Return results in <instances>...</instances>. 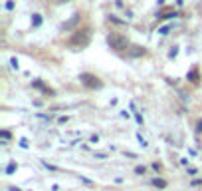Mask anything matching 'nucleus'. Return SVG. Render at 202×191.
Wrapping results in <instances>:
<instances>
[{"label":"nucleus","instance_id":"nucleus-9","mask_svg":"<svg viewBox=\"0 0 202 191\" xmlns=\"http://www.w3.org/2000/svg\"><path fill=\"white\" fill-rule=\"evenodd\" d=\"M153 185H157V187H167V181H162V179H155V181H153Z\"/></svg>","mask_w":202,"mask_h":191},{"label":"nucleus","instance_id":"nucleus-10","mask_svg":"<svg viewBox=\"0 0 202 191\" xmlns=\"http://www.w3.org/2000/svg\"><path fill=\"white\" fill-rule=\"evenodd\" d=\"M190 78H192V82L196 84V82H198V72H196V70H192V74L188 72V80H190Z\"/></svg>","mask_w":202,"mask_h":191},{"label":"nucleus","instance_id":"nucleus-15","mask_svg":"<svg viewBox=\"0 0 202 191\" xmlns=\"http://www.w3.org/2000/svg\"><path fill=\"white\" fill-rule=\"evenodd\" d=\"M58 2H68V0H58Z\"/></svg>","mask_w":202,"mask_h":191},{"label":"nucleus","instance_id":"nucleus-8","mask_svg":"<svg viewBox=\"0 0 202 191\" xmlns=\"http://www.w3.org/2000/svg\"><path fill=\"white\" fill-rule=\"evenodd\" d=\"M145 171H147L145 165H137L135 167V173H137V175H145Z\"/></svg>","mask_w":202,"mask_h":191},{"label":"nucleus","instance_id":"nucleus-2","mask_svg":"<svg viewBox=\"0 0 202 191\" xmlns=\"http://www.w3.org/2000/svg\"><path fill=\"white\" fill-rule=\"evenodd\" d=\"M89 38H91L89 30H78L72 36V40H69V46H75V48L81 50V48H85L87 44H89Z\"/></svg>","mask_w":202,"mask_h":191},{"label":"nucleus","instance_id":"nucleus-13","mask_svg":"<svg viewBox=\"0 0 202 191\" xmlns=\"http://www.w3.org/2000/svg\"><path fill=\"white\" fill-rule=\"evenodd\" d=\"M0 135H2L4 139H8V138H10V132H2V133H0Z\"/></svg>","mask_w":202,"mask_h":191},{"label":"nucleus","instance_id":"nucleus-7","mask_svg":"<svg viewBox=\"0 0 202 191\" xmlns=\"http://www.w3.org/2000/svg\"><path fill=\"white\" fill-rule=\"evenodd\" d=\"M171 16H176V10H162V12H159V18H171Z\"/></svg>","mask_w":202,"mask_h":191},{"label":"nucleus","instance_id":"nucleus-5","mask_svg":"<svg viewBox=\"0 0 202 191\" xmlns=\"http://www.w3.org/2000/svg\"><path fill=\"white\" fill-rule=\"evenodd\" d=\"M32 86H34L36 90H42L44 94H54V90H50V88H48V86H44L42 82H38V80H36V82H34V84H32Z\"/></svg>","mask_w":202,"mask_h":191},{"label":"nucleus","instance_id":"nucleus-3","mask_svg":"<svg viewBox=\"0 0 202 191\" xmlns=\"http://www.w3.org/2000/svg\"><path fill=\"white\" fill-rule=\"evenodd\" d=\"M79 82L85 86V88H89V90H95V88H101V80L97 78V76L93 74H89V72H83V74H79Z\"/></svg>","mask_w":202,"mask_h":191},{"label":"nucleus","instance_id":"nucleus-1","mask_svg":"<svg viewBox=\"0 0 202 191\" xmlns=\"http://www.w3.org/2000/svg\"><path fill=\"white\" fill-rule=\"evenodd\" d=\"M107 44H109V48H113L115 52H121V50H127L129 40L125 36H121V34H109L107 36Z\"/></svg>","mask_w":202,"mask_h":191},{"label":"nucleus","instance_id":"nucleus-6","mask_svg":"<svg viewBox=\"0 0 202 191\" xmlns=\"http://www.w3.org/2000/svg\"><path fill=\"white\" fill-rule=\"evenodd\" d=\"M143 54H145V48H141V46H133V50H131L129 52V56H143Z\"/></svg>","mask_w":202,"mask_h":191},{"label":"nucleus","instance_id":"nucleus-4","mask_svg":"<svg viewBox=\"0 0 202 191\" xmlns=\"http://www.w3.org/2000/svg\"><path fill=\"white\" fill-rule=\"evenodd\" d=\"M79 20H81V16H79V14H73L72 18L68 20V22H63V24H62V30H63V32H68V30H73L75 26L79 24Z\"/></svg>","mask_w":202,"mask_h":191},{"label":"nucleus","instance_id":"nucleus-11","mask_svg":"<svg viewBox=\"0 0 202 191\" xmlns=\"http://www.w3.org/2000/svg\"><path fill=\"white\" fill-rule=\"evenodd\" d=\"M40 22H42V20H40V14H34V26H40Z\"/></svg>","mask_w":202,"mask_h":191},{"label":"nucleus","instance_id":"nucleus-14","mask_svg":"<svg viewBox=\"0 0 202 191\" xmlns=\"http://www.w3.org/2000/svg\"><path fill=\"white\" fill-rule=\"evenodd\" d=\"M196 129H198V132H202V119L198 122V128H196Z\"/></svg>","mask_w":202,"mask_h":191},{"label":"nucleus","instance_id":"nucleus-12","mask_svg":"<svg viewBox=\"0 0 202 191\" xmlns=\"http://www.w3.org/2000/svg\"><path fill=\"white\" fill-rule=\"evenodd\" d=\"M14 169H16V165H14V163H10V165L6 167V173H12V171H14Z\"/></svg>","mask_w":202,"mask_h":191}]
</instances>
